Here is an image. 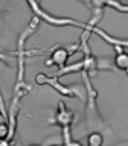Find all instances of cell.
Segmentation results:
<instances>
[{"label": "cell", "instance_id": "8992f818", "mask_svg": "<svg viewBox=\"0 0 128 146\" xmlns=\"http://www.w3.org/2000/svg\"><path fill=\"white\" fill-rule=\"evenodd\" d=\"M91 3H93V6L98 9V11H102V9L105 6H110V8H114V9H117V11H121L125 14L128 11V8H127V5H122V3H119L117 0H91Z\"/></svg>", "mask_w": 128, "mask_h": 146}, {"label": "cell", "instance_id": "5b68a950", "mask_svg": "<svg viewBox=\"0 0 128 146\" xmlns=\"http://www.w3.org/2000/svg\"><path fill=\"white\" fill-rule=\"evenodd\" d=\"M81 73H82V81H84V84H85L87 98H89V113H93V111H96V99H98V91L91 87L89 73L84 72V70H82Z\"/></svg>", "mask_w": 128, "mask_h": 146}, {"label": "cell", "instance_id": "9c48e42d", "mask_svg": "<svg viewBox=\"0 0 128 146\" xmlns=\"http://www.w3.org/2000/svg\"><path fill=\"white\" fill-rule=\"evenodd\" d=\"M87 143H89V146H101L104 143V137L101 132H91L87 137Z\"/></svg>", "mask_w": 128, "mask_h": 146}, {"label": "cell", "instance_id": "52a82bcc", "mask_svg": "<svg viewBox=\"0 0 128 146\" xmlns=\"http://www.w3.org/2000/svg\"><path fill=\"white\" fill-rule=\"evenodd\" d=\"M91 32H95V34H98L102 40H105L107 43H110L111 46H123V47H127V43L125 41H121V40H117V38H111L108 34H105L104 31H101L99 27H96V26H93L91 27Z\"/></svg>", "mask_w": 128, "mask_h": 146}, {"label": "cell", "instance_id": "6da1fadb", "mask_svg": "<svg viewBox=\"0 0 128 146\" xmlns=\"http://www.w3.org/2000/svg\"><path fill=\"white\" fill-rule=\"evenodd\" d=\"M29 6L32 8V11L35 12V15L38 18H43L44 21L50 23L53 26H79V27H85L84 23H79V21H75V20H70V18H55V17H50L49 14H46L43 9L40 8V5L35 2V0H27Z\"/></svg>", "mask_w": 128, "mask_h": 146}, {"label": "cell", "instance_id": "30bf717a", "mask_svg": "<svg viewBox=\"0 0 128 146\" xmlns=\"http://www.w3.org/2000/svg\"><path fill=\"white\" fill-rule=\"evenodd\" d=\"M8 137V122H0V141Z\"/></svg>", "mask_w": 128, "mask_h": 146}, {"label": "cell", "instance_id": "277c9868", "mask_svg": "<svg viewBox=\"0 0 128 146\" xmlns=\"http://www.w3.org/2000/svg\"><path fill=\"white\" fill-rule=\"evenodd\" d=\"M73 119H75V114L73 111H70L69 108H66V105H64L63 100H59L58 102V110H57V114H55V119L53 122L55 125L61 126L63 128H70L72 123H73Z\"/></svg>", "mask_w": 128, "mask_h": 146}, {"label": "cell", "instance_id": "ba28073f", "mask_svg": "<svg viewBox=\"0 0 128 146\" xmlns=\"http://www.w3.org/2000/svg\"><path fill=\"white\" fill-rule=\"evenodd\" d=\"M114 66H116L119 70L125 72L128 68V55L125 50H121V52L116 53V58H114Z\"/></svg>", "mask_w": 128, "mask_h": 146}, {"label": "cell", "instance_id": "3957f363", "mask_svg": "<svg viewBox=\"0 0 128 146\" xmlns=\"http://www.w3.org/2000/svg\"><path fill=\"white\" fill-rule=\"evenodd\" d=\"M35 84L37 85H46V84H49L52 88H55L58 91L59 94H63V96H67V98H78V93L75 90H72V88H69L67 85H63L61 82L58 81V78L57 76H47V75H44V73H38V75L35 76Z\"/></svg>", "mask_w": 128, "mask_h": 146}, {"label": "cell", "instance_id": "7a4b0ae2", "mask_svg": "<svg viewBox=\"0 0 128 146\" xmlns=\"http://www.w3.org/2000/svg\"><path fill=\"white\" fill-rule=\"evenodd\" d=\"M78 49H79V43L75 44L73 47H63V46L55 47L52 50V53H50V56L47 58V61H46V66H47V67L58 66L59 68L64 67V66H67V61H69V58H70V55L75 53Z\"/></svg>", "mask_w": 128, "mask_h": 146}]
</instances>
